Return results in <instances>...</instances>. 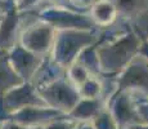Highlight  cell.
I'll use <instances>...</instances> for the list:
<instances>
[{"mask_svg":"<svg viewBox=\"0 0 148 129\" xmlns=\"http://www.w3.org/2000/svg\"><path fill=\"white\" fill-rule=\"evenodd\" d=\"M80 98L84 99H99L103 92L102 81L95 74H90V76L85 80V83L77 89Z\"/></svg>","mask_w":148,"mask_h":129,"instance_id":"cell-11","label":"cell"},{"mask_svg":"<svg viewBox=\"0 0 148 129\" xmlns=\"http://www.w3.org/2000/svg\"><path fill=\"white\" fill-rule=\"evenodd\" d=\"M21 83H23V80L17 75L12 67L7 52H0V96H3L5 92L12 89L16 85H19Z\"/></svg>","mask_w":148,"mask_h":129,"instance_id":"cell-9","label":"cell"},{"mask_svg":"<svg viewBox=\"0 0 148 129\" xmlns=\"http://www.w3.org/2000/svg\"><path fill=\"white\" fill-rule=\"evenodd\" d=\"M117 9L115 4L110 0H99L92 8V19L98 26H108L116 19Z\"/></svg>","mask_w":148,"mask_h":129,"instance_id":"cell-10","label":"cell"},{"mask_svg":"<svg viewBox=\"0 0 148 129\" xmlns=\"http://www.w3.org/2000/svg\"><path fill=\"white\" fill-rule=\"evenodd\" d=\"M0 129H32V128H28L26 125H22V124H19V123L14 121V120L7 119V120L0 123Z\"/></svg>","mask_w":148,"mask_h":129,"instance_id":"cell-13","label":"cell"},{"mask_svg":"<svg viewBox=\"0 0 148 129\" xmlns=\"http://www.w3.org/2000/svg\"><path fill=\"white\" fill-rule=\"evenodd\" d=\"M75 127L76 125L72 121H67V120H63V117H59L39 129H75Z\"/></svg>","mask_w":148,"mask_h":129,"instance_id":"cell-12","label":"cell"},{"mask_svg":"<svg viewBox=\"0 0 148 129\" xmlns=\"http://www.w3.org/2000/svg\"><path fill=\"white\" fill-rule=\"evenodd\" d=\"M140 44V40L134 35H122L106 45H102L99 49H97L95 54V61L99 66V70L111 72L125 68L139 53Z\"/></svg>","mask_w":148,"mask_h":129,"instance_id":"cell-2","label":"cell"},{"mask_svg":"<svg viewBox=\"0 0 148 129\" xmlns=\"http://www.w3.org/2000/svg\"><path fill=\"white\" fill-rule=\"evenodd\" d=\"M132 129H148V124H138L136 127H133Z\"/></svg>","mask_w":148,"mask_h":129,"instance_id":"cell-14","label":"cell"},{"mask_svg":"<svg viewBox=\"0 0 148 129\" xmlns=\"http://www.w3.org/2000/svg\"><path fill=\"white\" fill-rule=\"evenodd\" d=\"M19 19L14 10L4 12L0 17V52H8L18 41Z\"/></svg>","mask_w":148,"mask_h":129,"instance_id":"cell-8","label":"cell"},{"mask_svg":"<svg viewBox=\"0 0 148 129\" xmlns=\"http://www.w3.org/2000/svg\"><path fill=\"white\" fill-rule=\"evenodd\" d=\"M57 30L45 21L25 27L18 36V44L39 57H47L50 53Z\"/></svg>","mask_w":148,"mask_h":129,"instance_id":"cell-4","label":"cell"},{"mask_svg":"<svg viewBox=\"0 0 148 129\" xmlns=\"http://www.w3.org/2000/svg\"><path fill=\"white\" fill-rule=\"evenodd\" d=\"M63 116L66 115L56 108L49 107V106H30V107L21 108V110L10 114L8 119L14 120V121L26 125L28 128L39 129L47 125L48 123Z\"/></svg>","mask_w":148,"mask_h":129,"instance_id":"cell-6","label":"cell"},{"mask_svg":"<svg viewBox=\"0 0 148 129\" xmlns=\"http://www.w3.org/2000/svg\"><path fill=\"white\" fill-rule=\"evenodd\" d=\"M8 59L10 65L17 72V75L23 81H31L36 71L40 67L44 57H39L31 53L30 50L25 49L23 47L16 43L7 52Z\"/></svg>","mask_w":148,"mask_h":129,"instance_id":"cell-7","label":"cell"},{"mask_svg":"<svg viewBox=\"0 0 148 129\" xmlns=\"http://www.w3.org/2000/svg\"><path fill=\"white\" fill-rule=\"evenodd\" d=\"M0 106L5 120L10 114L30 106H48L38 93L36 87L31 81H23L19 85L0 96Z\"/></svg>","mask_w":148,"mask_h":129,"instance_id":"cell-5","label":"cell"},{"mask_svg":"<svg viewBox=\"0 0 148 129\" xmlns=\"http://www.w3.org/2000/svg\"><path fill=\"white\" fill-rule=\"evenodd\" d=\"M36 89L49 107L61 111L66 116L80 101L77 89L64 76L57 77L41 87H38Z\"/></svg>","mask_w":148,"mask_h":129,"instance_id":"cell-3","label":"cell"},{"mask_svg":"<svg viewBox=\"0 0 148 129\" xmlns=\"http://www.w3.org/2000/svg\"><path fill=\"white\" fill-rule=\"evenodd\" d=\"M95 38L81 28L57 30L49 58L63 70L81 56V52L94 43Z\"/></svg>","mask_w":148,"mask_h":129,"instance_id":"cell-1","label":"cell"}]
</instances>
